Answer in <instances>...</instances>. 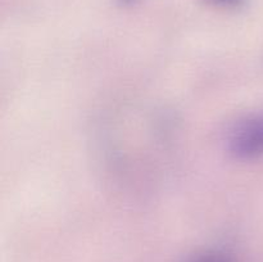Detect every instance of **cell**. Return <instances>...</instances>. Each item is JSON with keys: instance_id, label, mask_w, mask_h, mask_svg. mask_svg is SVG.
<instances>
[{"instance_id": "6da1fadb", "label": "cell", "mask_w": 263, "mask_h": 262, "mask_svg": "<svg viewBox=\"0 0 263 262\" xmlns=\"http://www.w3.org/2000/svg\"><path fill=\"white\" fill-rule=\"evenodd\" d=\"M229 151L238 159L263 156V116L254 115L239 121L229 135Z\"/></svg>"}, {"instance_id": "7a4b0ae2", "label": "cell", "mask_w": 263, "mask_h": 262, "mask_svg": "<svg viewBox=\"0 0 263 262\" xmlns=\"http://www.w3.org/2000/svg\"><path fill=\"white\" fill-rule=\"evenodd\" d=\"M189 262H234V259L225 252L211 251L203 254H198Z\"/></svg>"}, {"instance_id": "3957f363", "label": "cell", "mask_w": 263, "mask_h": 262, "mask_svg": "<svg viewBox=\"0 0 263 262\" xmlns=\"http://www.w3.org/2000/svg\"><path fill=\"white\" fill-rule=\"evenodd\" d=\"M211 2L225 8H236L243 4L244 0H211Z\"/></svg>"}, {"instance_id": "277c9868", "label": "cell", "mask_w": 263, "mask_h": 262, "mask_svg": "<svg viewBox=\"0 0 263 262\" xmlns=\"http://www.w3.org/2000/svg\"><path fill=\"white\" fill-rule=\"evenodd\" d=\"M123 2H133V0H123Z\"/></svg>"}]
</instances>
